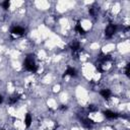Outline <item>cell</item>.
<instances>
[{"label":"cell","mask_w":130,"mask_h":130,"mask_svg":"<svg viewBox=\"0 0 130 130\" xmlns=\"http://www.w3.org/2000/svg\"><path fill=\"white\" fill-rule=\"evenodd\" d=\"M116 30H117V26H116L115 24H112V23L109 24V25L106 27V30H105V36H106V38H108V39L112 38V37L115 35Z\"/></svg>","instance_id":"cell-2"},{"label":"cell","mask_w":130,"mask_h":130,"mask_svg":"<svg viewBox=\"0 0 130 130\" xmlns=\"http://www.w3.org/2000/svg\"><path fill=\"white\" fill-rule=\"evenodd\" d=\"M11 34H13L15 36H22L24 34V29L20 26H15L11 29Z\"/></svg>","instance_id":"cell-6"},{"label":"cell","mask_w":130,"mask_h":130,"mask_svg":"<svg viewBox=\"0 0 130 130\" xmlns=\"http://www.w3.org/2000/svg\"><path fill=\"white\" fill-rule=\"evenodd\" d=\"M80 120H81L82 125H83L84 127H86V128H90V127L93 125V121L90 120V119H88V118H86V117H83V118H81Z\"/></svg>","instance_id":"cell-4"},{"label":"cell","mask_w":130,"mask_h":130,"mask_svg":"<svg viewBox=\"0 0 130 130\" xmlns=\"http://www.w3.org/2000/svg\"><path fill=\"white\" fill-rule=\"evenodd\" d=\"M101 94L106 100H109L111 98V95H112V92H111L110 89H103V90H101Z\"/></svg>","instance_id":"cell-7"},{"label":"cell","mask_w":130,"mask_h":130,"mask_svg":"<svg viewBox=\"0 0 130 130\" xmlns=\"http://www.w3.org/2000/svg\"><path fill=\"white\" fill-rule=\"evenodd\" d=\"M70 48H71V50H72V53H73L75 56H77L78 53H79V51H80V44H79V42L73 41V42L70 44Z\"/></svg>","instance_id":"cell-3"},{"label":"cell","mask_w":130,"mask_h":130,"mask_svg":"<svg viewBox=\"0 0 130 130\" xmlns=\"http://www.w3.org/2000/svg\"><path fill=\"white\" fill-rule=\"evenodd\" d=\"M23 65H24V68L27 71H30V72H36L37 69H38V66H37V63H36L34 55H28L25 58V60L23 62Z\"/></svg>","instance_id":"cell-1"},{"label":"cell","mask_w":130,"mask_h":130,"mask_svg":"<svg viewBox=\"0 0 130 130\" xmlns=\"http://www.w3.org/2000/svg\"><path fill=\"white\" fill-rule=\"evenodd\" d=\"M88 111L89 112H94V111H96V108H94L93 106H89L88 107Z\"/></svg>","instance_id":"cell-14"},{"label":"cell","mask_w":130,"mask_h":130,"mask_svg":"<svg viewBox=\"0 0 130 130\" xmlns=\"http://www.w3.org/2000/svg\"><path fill=\"white\" fill-rule=\"evenodd\" d=\"M9 5H10V2H9L8 0H6V1H4V2L2 3V6H3L4 9H7V8L9 7Z\"/></svg>","instance_id":"cell-12"},{"label":"cell","mask_w":130,"mask_h":130,"mask_svg":"<svg viewBox=\"0 0 130 130\" xmlns=\"http://www.w3.org/2000/svg\"><path fill=\"white\" fill-rule=\"evenodd\" d=\"M65 75L75 76V75H76V71H75V69H73L72 67H68V68H67V70L65 71Z\"/></svg>","instance_id":"cell-9"},{"label":"cell","mask_w":130,"mask_h":130,"mask_svg":"<svg viewBox=\"0 0 130 130\" xmlns=\"http://www.w3.org/2000/svg\"><path fill=\"white\" fill-rule=\"evenodd\" d=\"M104 115H105L108 119H116V118H118V117L120 116L119 114H117V113H115V112H112V111H109V110L105 111V112H104Z\"/></svg>","instance_id":"cell-5"},{"label":"cell","mask_w":130,"mask_h":130,"mask_svg":"<svg viewBox=\"0 0 130 130\" xmlns=\"http://www.w3.org/2000/svg\"><path fill=\"white\" fill-rule=\"evenodd\" d=\"M19 94H16V93H14V94H12L10 98H9V104L10 105H13V104H15L18 100H19Z\"/></svg>","instance_id":"cell-8"},{"label":"cell","mask_w":130,"mask_h":130,"mask_svg":"<svg viewBox=\"0 0 130 130\" xmlns=\"http://www.w3.org/2000/svg\"><path fill=\"white\" fill-rule=\"evenodd\" d=\"M75 30H76V31H78V34H80V35H84V34H85L84 29L81 27V25H80L79 23H77V24H76V26H75Z\"/></svg>","instance_id":"cell-11"},{"label":"cell","mask_w":130,"mask_h":130,"mask_svg":"<svg viewBox=\"0 0 130 130\" xmlns=\"http://www.w3.org/2000/svg\"><path fill=\"white\" fill-rule=\"evenodd\" d=\"M30 124H31V117H30L29 114H26L25 115V118H24V125L26 127H29Z\"/></svg>","instance_id":"cell-10"},{"label":"cell","mask_w":130,"mask_h":130,"mask_svg":"<svg viewBox=\"0 0 130 130\" xmlns=\"http://www.w3.org/2000/svg\"><path fill=\"white\" fill-rule=\"evenodd\" d=\"M2 101H3V98H2V95H1V94H0V103H1V102H2Z\"/></svg>","instance_id":"cell-15"},{"label":"cell","mask_w":130,"mask_h":130,"mask_svg":"<svg viewBox=\"0 0 130 130\" xmlns=\"http://www.w3.org/2000/svg\"><path fill=\"white\" fill-rule=\"evenodd\" d=\"M129 68H130V65L127 64L126 67H125V74H126V75H129Z\"/></svg>","instance_id":"cell-13"}]
</instances>
